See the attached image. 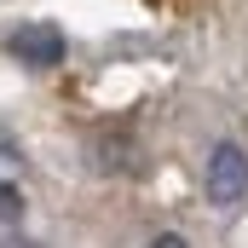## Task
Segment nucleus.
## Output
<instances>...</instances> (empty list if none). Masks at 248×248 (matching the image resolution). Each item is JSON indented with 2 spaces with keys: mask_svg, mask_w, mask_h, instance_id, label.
<instances>
[{
  "mask_svg": "<svg viewBox=\"0 0 248 248\" xmlns=\"http://www.w3.org/2000/svg\"><path fill=\"white\" fill-rule=\"evenodd\" d=\"M202 190H208V202L214 208H237L248 196V156H243V144H214L208 150V168H202Z\"/></svg>",
  "mask_w": 248,
  "mask_h": 248,
  "instance_id": "f257e3e1",
  "label": "nucleus"
},
{
  "mask_svg": "<svg viewBox=\"0 0 248 248\" xmlns=\"http://www.w3.org/2000/svg\"><path fill=\"white\" fill-rule=\"evenodd\" d=\"M12 58H23V63H35V69H52V63H63V35L52 29V23H23V29H12Z\"/></svg>",
  "mask_w": 248,
  "mask_h": 248,
  "instance_id": "f03ea898",
  "label": "nucleus"
},
{
  "mask_svg": "<svg viewBox=\"0 0 248 248\" xmlns=\"http://www.w3.org/2000/svg\"><path fill=\"white\" fill-rule=\"evenodd\" d=\"M0 179H6V185H17V179H23V156H17L6 139H0Z\"/></svg>",
  "mask_w": 248,
  "mask_h": 248,
  "instance_id": "7ed1b4c3",
  "label": "nucleus"
},
{
  "mask_svg": "<svg viewBox=\"0 0 248 248\" xmlns=\"http://www.w3.org/2000/svg\"><path fill=\"white\" fill-rule=\"evenodd\" d=\"M17 208H23V202H17V185H6V179H0V214H6V219H17Z\"/></svg>",
  "mask_w": 248,
  "mask_h": 248,
  "instance_id": "20e7f679",
  "label": "nucleus"
},
{
  "mask_svg": "<svg viewBox=\"0 0 248 248\" xmlns=\"http://www.w3.org/2000/svg\"><path fill=\"white\" fill-rule=\"evenodd\" d=\"M150 248H190L185 237H173V231H162V237H150Z\"/></svg>",
  "mask_w": 248,
  "mask_h": 248,
  "instance_id": "39448f33",
  "label": "nucleus"
}]
</instances>
